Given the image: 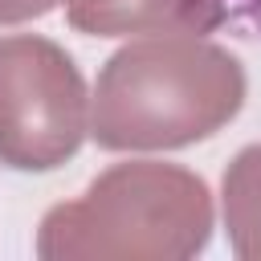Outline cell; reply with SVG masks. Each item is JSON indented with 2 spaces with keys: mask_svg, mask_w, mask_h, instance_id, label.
<instances>
[{
  "mask_svg": "<svg viewBox=\"0 0 261 261\" xmlns=\"http://www.w3.org/2000/svg\"><path fill=\"white\" fill-rule=\"evenodd\" d=\"M220 8V20L241 29L245 37H261V0H212Z\"/></svg>",
  "mask_w": 261,
  "mask_h": 261,
  "instance_id": "cell-1",
  "label": "cell"
}]
</instances>
